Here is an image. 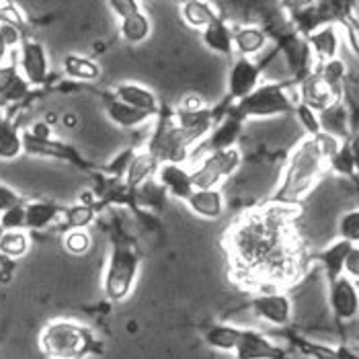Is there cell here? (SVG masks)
Wrapping results in <instances>:
<instances>
[{
    "mask_svg": "<svg viewBox=\"0 0 359 359\" xmlns=\"http://www.w3.org/2000/svg\"><path fill=\"white\" fill-rule=\"evenodd\" d=\"M134 152H136L134 148H126V150L117 152L109 163L111 172L117 175V177H126V170H128V166H130V161H132Z\"/></svg>",
    "mask_w": 359,
    "mask_h": 359,
    "instance_id": "f6af8a7d",
    "label": "cell"
},
{
    "mask_svg": "<svg viewBox=\"0 0 359 359\" xmlns=\"http://www.w3.org/2000/svg\"><path fill=\"white\" fill-rule=\"evenodd\" d=\"M185 203L191 214L203 220H218L226 212V199L222 189H194Z\"/></svg>",
    "mask_w": 359,
    "mask_h": 359,
    "instance_id": "ac0fdd59",
    "label": "cell"
},
{
    "mask_svg": "<svg viewBox=\"0 0 359 359\" xmlns=\"http://www.w3.org/2000/svg\"><path fill=\"white\" fill-rule=\"evenodd\" d=\"M298 205L271 201L236 222L226 238L236 281L261 290H277L302 273V255L292 234Z\"/></svg>",
    "mask_w": 359,
    "mask_h": 359,
    "instance_id": "6da1fadb",
    "label": "cell"
},
{
    "mask_svg": "<svg viewBox=\"0 0 359 359\" xmlns=\"http://www.w3.org/2000/svg\"><path fill=\"white\" fill-rule=\"evenodd\" d=\"M353 247H358V245L339 238V241H334L332 245H329L327 249H323L316 255V259L323 265V269H325V273L329 277V281L343 276V263H345L349 250L353 249Z\"/></svg>",
    "mask_w": 359,
    "mask_h": 359,
    "instance_id": "4316f807",
    "label": "cell"
},
{
    "mask_svg": "<svg viewBox=\"0 0 359 359\" xmlns=\"http://www.w3.org/2000/svg\"><path fill=\"white\" fill-rule=\"evenodd\" d=\"M306 43L310 48V52L314 55V60L329 62L332 57H339V48H341V31L334 23H327L314 29L312 33H308Z\"/></svg>",
    "mask_w": 359,
    "mask_h": 359,
    "instance_id": "2e32d148",
    "label": "cell"
},
{
    "mask_svg": "<svg viewBox=\"0 0 359 359\" xmlns=\"http://www.w3.org/2000/svg\"><path fill=\"white\" fill-rule=\"evenodd\" d=\"M314 4H316V0H281V6H283L285 11H290L292 15L302 13V11L314 6Z\"/></svg>",
    "mask_w": 359,
    "mask_h": 359,
    "instance_id": "c3c4849f",
    "label": "cell"
},
{
    "mask_svg": "<svg viewBox=\"0 0 359 359\" xmlns=\"http://www.w3.org/2000/svg\"><path fill=\"white\" fill-rule=\"evenodd\" d=\"M296 103L298 101L287 95L285 84H259L250 95L236 101V107L232 109V113L238 115L241 119H267V117L292 113Z\"/></svg>",
    "mask_w": 359,
    "mask_h": 359,
    "instance_id": "5b68a950",
    "label": "cell"
},
{
    "mask_svg": "<svg viewBox=\"0 0 359 359\" xmlns=\"http://www.w3.org/2000/svg\"><path fill=\"white\" fill-rule=\"evenodd\" d=\"M327 163L331 165V168L337 175L349 179V177L355 175V168H358V152H355V148L349 146L347 140H345V142L341 144V148L337 150V154L331 156Z\"/></svg>",
    "mask_w": 359,
    "mask_h": 359,
    "instance_id": "836d02e7",
    "label": "cell"
},
{
    "mask_svg": "<svg viewBox=\"0 0 359 359\" xmlns=\"http://www.w3.org/2000/svg\"><path fill=\"white\" fill-rule=\"evenodd\" d=\"M179 2H181V4H183V2H187V0H179Z\"/></svg>",
    "mask_w": 359,
    "mask_h": 359,
    "instance_id": "816d5d0a",
    "label": "cell"
},
{
    "mask_svg": "<svg viewBox=\"0 0 359 359\" xmlns=\"http://www.w3.org/2000/svg\"><path fill=\"white\" fill-rule=\"evenodd\" d=\"M19 72L29 86H41L50 76V60L41 41L23 39L19 46Z\"/></svg>",
    "mask_w": 359,
    "mask_h": 359,
    "instance_id": "30bf717a",
    "label": "cell"
},
{
    "mask_svg": "<svg viewBox=\"0 0 359 359\" xmlns=\"http://www.w3.org/2000/svg\"><path fill=\"white\" fill-rule=\"evenodd\" d=\"M8 46H6V41H4V37H2V31H0V64H4L6 62V57H8Z\"/></svg>",
    "mask_w": 359,
    "mask_h": 359,
    "instance_id": "f907efd6",
    "label": "cell"
},
{
    "mask_svg": "<svg viewBox=\"0 0 359 359\" xmlns=\"http://www.w3.org/2000/svg\"><path fill=\"white\" fill-rule=\"evenodd\" d=\"M158 166H161V163H158V158L152 152H148V150L134 152V156L130 161V166L126 170V177H123L128 187L138 189L140 185H144L146 181L154 179L156 172H158Z\"/></svg>",
    "mask_w": 359,
    "mask_h": 359,
    "instance_id": "603a6c76",
    "label": "cell"
},
{
    "mask_svg": "<svg viewBox=\"0 0 359 359\" xmlns=\"http://www.w3.org/2000/svg\"><path fill=\"white\" fill-rule=\"evenodd\" d=\"M31 93V86L19 72V66L15 62L0 64V107L17 105L25 101Z\"/></svg>",
    "mask_w": 359,
    "mask_h": 359,
    "instance_id": "5bb4252c",
    "label": "cell"
},
{
    "mask_svg": "<svg viewBox=\"0 0 359 359\" xmlns=\"http://www.w3.org/2000/svg\"><path fill=\"white\" fill-rule=\"evenodd\" d=\"M109 8L111 13L121 21V19L142 11V4H140V0H109Z\"/></svg>",
    "mask_w": 359,
    "mask_h": 359,
    "instance_id": "ee69618b",
    "label": "cell"
},
{
    "mask_svg": "<svg viewBox=\"0 0 359 359\" xmlns=\"http://www.w3.org/2000/svg\"><path fill=\"white\" fill-rule=\"evenodd\" d=\"M62 68H64V74L72 81L95 83L101 79V66L88 55L66 54L62 60Z\"/></svg>",
    "mask_w": 359,
    "mask_h": 359,
    "instance_id": "484cf974",
    "label": "cell"
},
{
    "mask_svg": "<svg viewBox=\"0 0 359 359\" xmlns=\"http://www.w3.org/2000/svg\"><path fill=\"white\" fill-rule=\"evenodd\" d=\"M175 123L185 132V136L191 142L208 138L210 130L214 128V113L210 107H199V109H183L179 107L175 115Z\"/></svg>",
    "mask_w": 359,
    "mask_h": 359,
    "instance_id": "e0dca14e",
    "label": "cell"
},
{
    "mask_svg": "<svg viewBox=\"0 0 359 359\" xmlns=\"http://www.w3.org/2000/svg\"><path fill=\"white\" fill-rule=\"evenodd\" d=\"M343 276H347L349 279H359V247H353L349 250L345 263H343Z\"/></svg>",
    "mask_w": 359,
    "mask_h": 359,
    "instance_id": "7dc6e473",
    "label": "cell"
},
{
    "mask_svg": "<svg viewBox=\"0 0 359 359\" xmlns=\"http://www.w3.org/2000/svg\"><path fill=\"white\" fill-rule=\"evenodd\" d=\"M316 74L323 79V83L327 84L329 88H332L334 93H339V97H341V84H343V81L349 74V70H347V66H345L343 60L332 57L329 62H323L320 68L316 70Z\"/></svg>",
    "mask_w": 359,
    "mask_h": 359,
    "instance_id": "e575fe53",
    "label": "cell"
},
{
    "mask_svg": "<svg viewBox=\"0 0 359 359\" xmlns=\"http://www.w3.org/2000/svg\"><path fill=\"white\" fill-rule=\"evenodd\" d=\"M158 185L165 189L166 195L187 201V197L194 194V177L191 170L185 165H175V163H163L158 166V172L154 177Z\"/></svg>",
    "mask_w": 359,
    "mask_h": 359,
    "instance_id": "4fadbf2b",
    "label": "cell"
},
{
    "mask_svg": "<svg viewBox=\"0 0 359 359\" xmlns=\"http://www.w3.org/2000/svg\"><path fill=\"white\" fill-rule=\"evenodd\" d=\"M17 203H23V201H21V195L17 194L13 187L0 183V214L6 212V210L13 208V205H17Z\"/></svg>",
    "mask_w": 359,
    "mask_h": 359,
    "instance_id": "bcb514c9",
    "label": "cell"
},
{
    "mask_svg": "<svg viewBox=\"0 0 359 359\" xmlns=\"http://www.w3.org/2000/svg\"><path fill=\"white\" fill-rule=\"evenodd\" d=\"M105 113H107V119H109L113 126L117 128H123V130H134V128H140L144 123L150 121V113L146 111L134 109L126 103H121L119 99H111L105 105Z\"/></svg>",
    "mask_w": 359,
    "mask_h": 359,
    "instance_id": "d4e9b609",
    "label": "cell"
},
{
    "mask_svg": "<svg viewBox=\"0 0 359 359\" xmlns=\"http://www.w3.org/2000/svg\"><path fill=\"white\" fill-rule=\"evenodd\" d=\"M194 142L185 136V132L175 123V119L163 117L156 126V130L152 132L150 142L146 146L148 152H152L158 163H175V165H183L187 161V154L191 150Z\"/></svg>",
    "mask_w": 359,
    "mask_h": 359,
    "instance_id": "52a82bcc",
    "label": "cell"
},
{
    "mask_svg": "<svg viewBox=\"0 0 359 359\" xmlns=\"http://www.w3.org/2000/svg\"><path fill=\"white\" fill-rule=\"evenodd\" d=\"M201 41L203 46L220 55H232L234 54V46H232V29L228 27V23L224 19L212 21L205 29H201Z\"/></svg>",
    "mask_w": 359,
    "mask_h": 359,
    "instance_id": "cb8c5ba5",
    "label": "cell"
},
{
    "mask_svg": "<svg viewBox=\"0 0 359 359\" xmlns=\"http://www.w3.org/2000/svg\"><path fill=\"white\" fill-rule=\"evenodd\" d=\"M298 345L304 353L312 355L314 359H358L355 349L349 345L331 347V345H320V343H310V341H298Z\"/></svg>",
    "mask_w": 359,
    "mask_h": 359,
    "instance_id": "d6a6232c",
    "label": "cell"
},
{
    "mask_svg": "<svg viewBox=\"0 0 359 359\" xmlns=\"http://www.w3.org/2000/svg\"><path fill=\"white\" fill-rule=\"evenodd\" d=\"M314 142H316V146H318V150H320V154L325 156V161H329L331 156L337 154V150L341 148V144H343V140L334 138L331 134H327V132H320V134H316V136H312Z\"/></svg>",
    "mask_w": 359,
    "mask_h": 359,
    "instance_id": "7bdbcfd3",
    "label": "cell"
},
{
    "mask_svg": "<svg viewBox=\"0 0 359 359\" xmlns=\"http://www.w3.org/2000/svg\"><path fill=\"white\" fill-rule=\"evenodd\" d=\"M140 273V252L132 243H115L111 247L107 269L103 277V292L111 302L130 298Z\"/></svg>",
    "mask_w": 359,
    "mask_h": 359,
    "instance_id": "277c9868",
    "label": "cell"
},
{
    "mask_svg": "<svg viewBox=\"0 0 359 359\" xmlns=\"http://www.w3.org/2000/svg\"><path fill=\"white\" fill-rule=\"evenodd\" d=\"M31 249V238L25 230H2L0 232V255L4 259H21Z\"/></svg>",
    "mask_w": 359,
    "mask_h": 359,
    "instance_id": "1f68e13d",
    "label": "cell"
},
{
    "mask_svg": "<svg viewBox=\"0 0 359 359\" xmlns=\"http://www.w3.org/2000/svg\"><path fill=\"white\" fill-rule=\"evenodd\" d=\"M318 121H320V130L331 134L334 138L345 140L349 138L351 132V113L343 105V101H334L332 105H329L327 109H323L318 113Z\"/></svg>",
    "mask_w": 359,
    "mask_h": 359,
    "instance_id": "44dd1931",
    "label": "cell"
},
{
    "mask_svg": "<svg viewBox=\"0 0 359 359\" xmlns=\"http://www.w3.org/2000/svg\"><path fill=\"white\" fill-rule=\"evenodd\" d=\"M39 349L48 359H84L97 349V341L79 323L54 320L39 332Z\"/></svg>",
    "mask_w": 359,
    "mask_h": 359,
    "instance_id": "3957f363",
    "label": "cell"
},
{
    "mask_svg": "<svg viewBox=\"0 0 359 359\" xmlns=\"http://www.w3.org/2000/svg\"><path fill=\"white\" fill-rule=\"evenodd\" d=\"M292 113L296 115L298 126L304 130L310 138L323 132V130H320V121H318V113H316L314 109H310L308 105H304V103H300V101H298V103L294 105V111H292Z\"/></svg>",
    "mask_w": 359,
    "mask_h": 359,
    "instance_id": "74e56055",
    "label": "cell"
},
{
    "mask_svg": "<svg viewBox=\"0 0 359 359\" xmlns=\"http://www.w3.org/2000/svg\"><path fill=\"white\" fill-rule=\"evenodd\" d=\"M298 101L308 105L310 109L320 113L332 105L334 101H339V93H334L327 84L323 83V79L314 72H310L304 81H300V90H298Z\"/></svg>",
    "mask_w": 359,
    "mask_h": 359,
    "instance_id": "9a60e30c",
    "label": "cell"
},
{
    "mask_svg": "<svg viewBox=\"0 0 359 359\" xmlns=\"http://www.w3.org/2000/svg\"><path fill=\"white\" fill-rule=\"evenodd\" d=\"M238 334H241V327L222 323V325H212L208 331L203 332V341H205L208 347H212L216 351L232 353L234 345L238 341Z\"/></svg>",
    "mask_w": 359,
    "mask_h": 359,
    "instance_id": "4dcf8cb0",
    "label": "cell"
},
{
    "mask_svg": "<svg viewBox=\"0 0 359 359\" xmlns=\"http://www.w3.org/2000/svg\"><path fill=\"white\" fill-rule=\"evenodd\" d=\"M337 232H339V238L343 241H349L353 245L359 243V210L353 208V210H345L341 216H339V222H337Z\"/></svg>",
    "mask_w": 359,
    "mask_h": 359,
    "instance_id": "8d00e7d4",
    "label": "cell"
},
{
    "mask_svg": "<svg viewBox=\"0 0 359 359\" xmlns=\"http://www.w3.org/2000/svg\"><path fill=\"white\" fill-rule=\"evenodd\" d=\"M115 99H119L121 103H126V105H130V107H134V109L146 111V113H150V115H156V113L161 111V105H158L156 95H154L150 88L142 86V84H117V86H115Z\"/></svg>",
    "mask_w": 359,
    "mask_h": 359,
    "instance_id": "ffe728a7",
    "label": "cell"
},
{
    "mask_svg": "<svg viewBox=\"0 0 359 359\" xmlns=\"http://www.w3.org/2000/svg\"><path fill=\"white\" fill-rule=\"evenodd\" d=\"M95 218H97V214H95V208L90 203H76L70 210H66L64 224L68 230H76V228L86 230L95 222Z\"/></svg>",
    "mask_w": 359,
    "mask_h": 359,
    "instance_id": "d590c367",
    "label": "cell"
},
{
    "mask_svg": "<svg viewBox=\"0 0 359 359\" xmlns=\"http://www.w3.org/2000/svg\"><path fill=\"white\" fill-rule=\"evenodd\" d=\"M329 308L332 316L341 323L355 320L359 312L358 281L347 276L329 281Z\"/></svg>",
    "mask_w": 359,
    "mask_h": 359,
    "instance_id": "9c48e42d",
    "label": "cell"
},
{
    "mask_svg": "<svg viewBox=\"0 0 359 359\" xmlns=\"http://www.w3.org/2000/svg\"><path fill=\"white\" fill-rule=\"evenodd\" d=\"M234 359H283L285 351L255 329H241L232 351Z\"/></svg>",
    "mask_w": 359,
    "mask_h": 359,
    "instance_id": "7c38bea8",
    "label": "cell"
},
{
    "mask_svg": "<svg viewBox=\"0 0 359 359\" xmlns=\"http://www.w3.org/2000/svg\"><path fill=\"white\" fill-rule=\"evenodd\" d=\"M79 115L76 113H64L62 115V126L66 128V130H76V126H79Z\"/></svg>",
    "mask_w": 359,
    "mask_h": 359,
    "instance_id": "681fc988",
    "label": "cell"
},
{
    "mask_svg": "<svg viewBox=\"0 0 359 359\" xmlns=\"http://www.w3.org/2000/svg\"><path fill=\"white\" fill-rule=\"evenodd\" d=\"M243 165V152L232 146L224 150H208L199 165L191 170L195 189H220V185L236 175Z\"/></svg>",
    "mask_w": 359,
    "mask_h": 359,
    "instance_id": "8992f818",
    "label": "cell"
},
{
    "mask_svg": "<svg viewBox=\"0 0 359 359\" xmlns=\"http://www.w3.org/2000/svg\"><path fill=\"white\" fill-rule=\"evenodd\" d=\"M0 232H2V230H0Z\"/></svg>",
    "mask_w": 359,
    "mask_h": 359,
    "instance_id": "f5cc1de1",
    "label": "cell"
},
{
    "mask_svg": "<svg viewBox=\"0 0 359 359\" xmlns=\"http://www.w3.org/2000/svg\"><path fill=\"white\" fill-rule=\"evenodd\" d=\"M263 68L252 62V57L238 55L228 72V95L232 101H241L243 97L250 95L261 84Z\"/></svg>",
    "mask_w": 359,
    "mask_h": 359,
    "instance_id": "8fae6325",
    "label": "cell"
},
{
    "mask_svg": "<svg viewBox=\"0 0 359 359\" xmlns=\"http://www.w3.org/2000/svg\"><path fill=\"white\" fill-rule=\"evenodd\" d=\"M0 230H25V205L17 203L0 214Z\"/></svg>",
    "mask_w": 359,
    "mask_h": 359,
    "instance_id": "60d3db41",
    "label": "cell"
},
{
    "mask_svg": "<svg viewBox=\"0 0 359 359\" xmlns=\"http://www.w3.org/2000/svg\"><path fill=\"white\" fill-rule=\"evenodd\" d=\"M245 119L234 115L232 111L222 119L218 126H214L208 134V150H224L236 146V142L243 136Z\"/></svg>",
    "mask_w": 359,
    "mask_h": 359,
    "instance_id": "d6986e66",
    "label": "cell"
},
{
    "mask_svg": "<svg viewBox=\"0 0 359 359\" xmlns=\"http://www.w3.org/2000/svg\"><path fill=\"white\" fill-rule=\"evenodd\" d=\"M119 35H121L123 41L132 43V46L144 43L152 35V21H150V17L144 11H138V13L121 19L119 21Z\"/></svg>",
    "mask_w": 359,
    "mask_h": 359,
    "instance_id": "f1b7e54d",
    "label": "cell"
},
{
    "mask_svg": "<svg viewBox=\"0 0 359 359\" xmlns=\"http://www.w3.org/2000/svg\"><path fill=\"white\" fill-rule=\"evenodd\" d=\"M93 247V238L88 234V230L76 228V230H66L64 236V249L68 250L70 255H84L88 252V249Z\"/></svg>",
    "mask_w": 359,
    "mask_h": 359,
    "instance_id": "f35d334b",
    "label": "cell"
},
{
    "mask_svg": "<svg viewBox=\"0 0 359 359\" xmlns=\"http://www.w3.org/2000/svg\"><path fill=\"white\" fill-rule=\"evenodd\" d=\"M325 156L320 154L314 138L300 140V144L292 150L290 161L285 165L281 183L273 194V201L294 203L302 201L306 195L314 191L323 172H325Z\"/></svg>",
    "mask_w": 359,
    "mask_h": 359,
    "instance_id": "7a4b0ae2",
    "label": "cell"
},
{
    "mask_svg": "<svg viewBox=\"0 0 359 359\" xmlns=\"http://www.w3.org/2000/svg\"><path fill=\"white\" fill-rule=\"evenodd\" d=\"M60 218V210L52 201L37 199L25 205V230H46Z\"/></svg>",
    "mask_w": 359,
    "mask_h": 359,
    "instance_id": "83f0119b",
    "label": "cell"
},
{
    "mask_svg": "<svg viewBox=\"0 0 359 359\" xmlns=\"http://www.w3.org/2000/svg\"><path fill=\"white\" fill-rule=\"evenodd\" d=\"M267 31L259 25H243L232 31V46L234 52L243 57H252L261 54L267 46Z\"/></svg>",
    "mask_w": 359,
    "mask_h": 359,
    "instance_id": "7402d4cb",
    "label": "cell"
},
{
    "mask_svg": "<svg viewBox=\"0 0 359 359\" xmlns=\"http://www.w3.org/2000/svg\"><path fill=\"white\" fill-rule=\"evenodd\" d=\"M249 308L259 320L277 327V329L287 327L292 323V314H294V306H292L290 296H285L279 290H265V292L257 294L249 302Z\"/></svg>",
    "mask_w": 359,
    "mask_h": 359,
    "instance_id": "ba28073f",
    "label": "cell"
},
{
    "mask_svg": "<svg viewBox=\"0 0 359 359\" xmlns=\"http://www.w3.org/2000/svg\"><path fill=\"white\" fill-rule=\"evenodd\" d=\"M23 154V140L21 132L15 130L8 136L0 140V161H15Z\"/></svg>",
    "mask_w": 359,
    "mask_h": 359,
    "instance_id": "ab89813d",
    "label": "cell"
},
{
    "mask_svg": "<svg viewBox=\"0 0 359 359\" xmlns=\"http://www.w3.org/2000/svg\"><path fill=\"white\" fill-rule=\"evenodd\" d=\"M181 17L191 29H205L218 19V13L208 0H187L181 4Z\"/></svg>",
    "mask_w": 359,
    "mask_h": 359,
    "instance_id": "f546056e",
    "label": "cell"
},
{
    "mask_svg": "<svg viewBox=\"0 0 359 359\" xmlns=\"http://www.w3.org/2000/svg\"><path fill=\"white\" fill-rule=\"evenodd\" d=\"M138 194H140V201H142V203H146V205H161L166 197L165 189L158 185V181H156V179H150V181H146L144 185H140Z\"/></svg>",
    "mask_w": 359,
    "mask_h": 359,
    "instance_id": "b9f144b4",
    "label": "cell"
}]
</instances>
